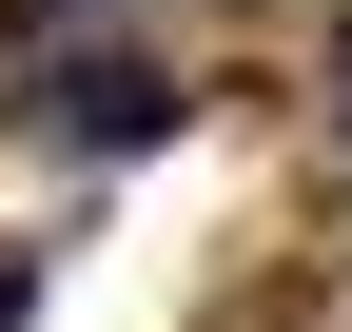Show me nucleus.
<instances>
[{
	"mask_svg": "<svg viewBox=\"0 0 352 332\" xmlns=\"http://www.w3.org/2000/svg\"><path fill=\"white\" fill-rule=\"evenodd\" d=\"M39 98H59L78 156H157V137H176V78H157V59H59Z\"/></svg>",
	"mask_w": 352,
	"mask_h": 332,
	"instance_id": "nucleus-1",
	"label": "nucleus"
}]
</instances>
